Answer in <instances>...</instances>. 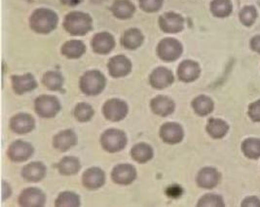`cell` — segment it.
Masks as SVG:
<instances>
[{
  "instance_id": "ffe728a7",
  "label": "cell",
  "mask_w": 260,
  "mask_h": 207,
  "mask_svg": "<svg viewBox=\"0 0 260 207\" xmlns=\"http://www.w3.org/2000/svg\"><path fill=\"white\" fill-rule=\"evenodd\" d=\"M150 107L154 114L160 117H168L174 113L176 105L170 97L165 95H158L151 100Z\"/></svg>"
},
{
  "instance_id": "74e56055",
  "label": "cell",
  "mask_w": 260,
  "mask_h": 207,
  "mask_svg": "<svg viewBox=\"0 0 260 207\" xmlns=\"http://www.w3.org/2000/svg\"><path fill=\"white\" fill-rule=\"evenodd\" d=\"M164 0H140V7L146 13L159 11L163 6Z\"/></svg>"
},
{
  "instance_id": "e0dca14e",
  "label": "cell",
  "mask_w": 260,
  "mask_h": 207,
  "mask_svg": "<svg viewBox=\"0 0 260 207\" xmlns=\"http://www.w3.org/2000/svg\"><path fill=\"white\" fill-rule=\"evenodd\" d=\"M83 185L89 190H98L106 183V173L99 167H91L83 173Z\"/></svg>"
},
{
  "instance_id": "e575fe53",
  "label": "cell",
  "mask_w": 260,
  "mask_h": 207,
  "mask_svg": "<svg viewBox=\"0 0 260 207\" xmlns=\"http://www.w3.org/2000/svg\"><path fill=\"white\" fill-rule=\"evenodd\" d=\"M55 205L57 207L80 206V197L73 192H63L59 194Z\"/></svg>"
},
{
  "instance_id": "ab89813d",
  "label": "cell",
  "mask_w": 260,
  "mask_h": 207,
  "mask_svg": "<svg viewBox=\"0 0 260 207\" xmlns=\"http://www.w3.org/2000/svg\"><path fill=\"white\" fill-rule=\"evenodd\" d=\"M242 205L247 207L260 206V200L259 199H257L256 197H254V196H250V197L246 198V199L243 201Z\"/></svg>"
},
{
  "instance_id": "7c38bea8",
  "label": "cell",
  "mask_w": 260,
  "mask_h": 207,
  "mask_svg": "<svg viewBox=\"0 0 260 207\" xmlns=\"http://www.w3.org/2000/svg\"><path fill=\"white\" fill-rule=\"evenodd\" d=\"M46 196L37 188H27L24 190L20 197L19 204L24 207H42L45 205Z\"/></svg>"
},
{
  "instance_id": "4fadbf2b",
  "label": "cell",
  "mask_w": 260,
  "mask_h": 207,
  "mask_svg": "<svg viewBox=\"0 0 260 207\" xmlns=\"http://www.w3.org/2000/svg\"><path fill=\"white\" fill-rule=\"evenodd\" d=\"M10 127L17 134H25L35 129L36 120L29 114L20 113L11 118Z\"/></svg>"
},
{
  "instance_id": "83f0119b",
  "label": "cell",
  "mask_w": 260,
  "mask_h": 207,
  "mask_svg": "<svg viewBox=\"0 0 260 207\" xmlns=\"http://www.w3.org/2000/svg\"><path fill=\"white\" fill-rule=\"evenodd\" d=\"M57 168L61 175L71 176L79 172L81 169V163L75 157H66L57 164Z\"/></svg>"
},
{
  "instance_id": "ba28073f",
  "label": "cell",
  "mask_w": 260,
  "mask_h": 207,
  "mask_svg": "<svg viewBox=\"0 0 260 207\" xmlns=\"http://www.w3.org/2000/svg\"><path fill=\"white\" fill-rule=\"evenodd\" d=\"M35 153L34 146L23 140L13 142L8 149V157L14 162H23L29 160Z\"/></svg>"
},
{
  "instance_id": "5bb4252c",
  "label": "cell",
  "mask_w": 260,
  "mask_h": 207,
  "mask_svg": "<svg viewBox=\"0 0 260 207\" xmlns=\"http://www.w3.org/2000/svg\"><path fill=\"white\" fill-rule=\"evenodd\" d=\"M160 137L168 144L180 143L184 137L183 128L177 123H167L160 128Z\"/></svg>"
},
{
  "instance_id": "cb8c5ba5",
  "label": "cell",
  "mask_w": 260,
  "mask_h": 207,
  "mask_svg": "<svg viewBox=\"0 0 260 207\" xmlns=\"http://www.w3.org/2000/svg\"><path fill=\"white\" fill-rule=\"evenodd\" d=\"M110 10L116 18L120 20H127L134 16L136 7L130 0H115Z\"/></svg>"
},
{
  "instance_id": "8d00e7d4",
  "label": "cell",
  "mask_w": 260,
  "mask_h": 207,
  "mask_svg": "<svg viewBox=\"0 0 260 207\" xmlns=\"http://www.w3.org/2000/svg\"><path fill=\"white\" fill-rule=\"evenodd\" d=\"M198 206H214V207H223L224 202L221 196L217 195H213V194H208L206 196H203L200 198Z\"/></svg>"
},
{
  "instance_id": "277c9868",
  "label": "cell",
  "mask_w": 260,
  "mask_h": 207,
  "mask_svg": "<svg viewBox=\"0 0 260 207\" xmlns=\"http://www.w3.org/2000/svg\"><path fill=\"white\" fill-rule=\"evenodd\" d=\"M127 142L126 133L117 128L107 129L101 137L102 147L108 153H118L126 147Z\"/></svg>"
},
{
  "instance_id": "8fae6325",
  "label": "cell",
  "mask_w": 260,
  "mask_h": 207,
  "mask_svg": "<svg viewBox=\"0 0 260 207\" xmlns=\"http://www.w3.org/2000/svg\"><path fill=\"white\" fill-rule=\"evenodd\" d=\"M107 68L111 77L121 78L130 74L132 71V62L127 57L119 55L109 59L107 63Z\"/></svg>"
},
{
  "instance_id": "4dcf8cb0",
  "label": "cell",
  "mask_w": 260,
  "mask_h": 207,
  "mask_svg": "<svg viewBox=\"0 0 260 207\" xmlns=\"http://www.w3.org/2000/svg\"><path fill=\"white\" fill-rule=\"evenodd\" d=\"M233 10L230 0H213L211 3V12L216 18H226Z\"/></svg>"
},
{
  "instance_id": "b9f144b4",
  "label": "cell",
  "mask_w": 260,
  "mask_h": 207,
  "mask_svg": "<svg viewBox=\"0 0 260 207\" xmlns=\"http://www.w3.org/2000/svg\"><path fill=\"white\" fill-rule=\"evenodd\" d=\"M83 0H60V2L64 5H68V6H71V7H74V6H77L79 5Z\"/></svg>"
},
{
  "instance_id": "9c48e42d",
  "label": "cell",
  "mask_w": 260,
  "mask_h": 207,
  "mask_svg": "<svg viewBox=\"0 0 260 207\" xmlns=\"http://www.w3.org/2000/svg\"><path fill=\"white\" fill-rule=\"evenodd\" d=\"M159 25L166 33H178L184 27V19L175 12H167L159 18Z\"/></svg>"
},
{
  "instance_id": "6da1fadb",
  "label": "cell",
  "mask_w": 260,
  "mask_h": 207,
  "mask_svg": "<svg viewBox=\"0 0 260 207\" xmlns=\"http://www.w3.org/2000/svg\"><path fill=\"white\" fill-rule=\"evenodd\" d=\"M59 23L58 15L47 8H39L29 18L30 28L40 34H47L56 29Z\"/></svg>"
},
{
  "instance_id": "44dd1931",
  "label": "cell",
  "mask_w": 260,
  "mask_h": 207,
  "mask_svg": "<svg viewBox=\"0 0 260 207\" xmlns=\"http://www.w3.org/2000/svg\"><path fill=\"white\" fill-rule=\"evenodd\" d=\"M76 144V133L71 129L60 131L53 139V146L55 147V149L59 150V152H67L74 147Z\"/></svg>"
},
{
  "instance_id": "7402d4cb",
  "label": "cell",
  "mask_w": 260,
  "mask_h": 207,
  "mask_svg": "<svg viewBox=\"0 0 260 207\" xmlns=\"http://www.w3.org/2000/svg\"><path fill=\"white\" fill-rule=\"evenodd\" d=\"M12 86L14 92L17 94H24L25 92H31L37 87L34 75L27 73L22 76H12Z\"/></svg>"
},
{
  "instance_id": "f546056e",
  "label": "cell",
  "mask_w": 260,
  "mask_h": 207,
  "mask_svg": "<svg viewBox=\"0 0 260 207\" xmlns=\"http://www.w3.org/2000/svg\"><path fill=\"white\" fill-rule=\"evenodd\" d=\"M229 127L223 120L220 119H210L207 125V131L209 135L213 139H220L224 137L228 132Z\"/></svg>"
},
{
  "instance_id": "52a82bcc",
  "label": "cell",
  "mask_w": 260,
  "mask_h": 207,
  "mask_svg": "<svg viewBox=\"0 0 260 207\" xmlns=\"http://www.w3.org/2000/svg\"><path fill=\"white\" fill-rule=\"evenodd\" d=\"M103 112L106 119L110 122H120L126 118L129 112L128 104L124 100L113 98L107 100L103 107Z\"/></svg>"
},
{
  "instance_id": "30bf717a",
  "label": "cell",
  "mask_w": 260,
  "mask_h": 207,
  "mask_svg": "<svg viewBox=\"0 0 260 207\" xmlns=\"http://www.w3.org/2000/svg\"><path fill=\"white\" fill-rule=\"evenodd\" d=\"M111 178L116 184L124 186L132 184L137 178V169L129 163H121L113 168Z\"/></svg>"
},
{
  "instance_id": "f35d334b",
  "label": "cell",
  "mask_w": 260,
  "mask_h": 207,
  "mask_svg": "<svg viewBox=\"0 0 260 207\" xmlns=\"http://www.w3.org/2000/svg\"><path fill=\"white\" fill-rule=\"evenodd\" d=\"M248 115L253 122H260V100L249 105Z\"/></svg>"
},
{
  "instance_id": "9a60e30c",
  "label": "cell",
  "mask_w": 260,
  "mask_h": 207,
  "mask_svg": "<svg viewBox=\"0 0 260 207\" xmlns=\"http://www.w3.org/2000/svg\"><path fill=\"white\" fill-rule=\"evenodd\" d=\"M175 81L174 74L170 69L158 67L150 74L149 83L156 90H163L170 87Z\"/></svg>"
},
{
  "instance_id": "603a6c76",
  "label": "cell",
  "mask_w": 260,
  "mask_h": 207,
  "mask_svg": "<svg viewBox=\"0 0 260 207\" xmlns=\"http://www.w3.org/2000/svg\"><path fill=\"white\" fill-rule=\"evenodd\" d=\"M220 174L213 167H205L197 176V184L204 189H213L219 183Z\"/></svg>"
},
{
  "instance_id": "8992f818",
  "label": "cell",
  "mask_w": 260,
  "mask_h": 207,
  "mask_svg": "<svg viewBox=\"0 0 260 207\" xmlns=\"http://www.w3.org/2000/svg\"><path fill=\"white\" fill-rule=\"evenodd\" d=\"M35 108L36 114L39 117L50 119L58 115L60 110V104L56 96L45 94L36 98Z\"/></svg>"
},
{
  "instance_id": "d4e9b609",
  "label": "cell",
  "mask_w": 260,
  "mask_h": 207,
  "mask_svg": "<svg viewBox=\"0 0 260 207\" xmlns=\"http://www.w3.org/2000/svg\"><path fill=\"white\" fill-rule=\"evenodd\" d=\"M132 159L139 163H145L151 161L154 156V151L147 143H139L131 150Z\"/></svg>"
},
{
  "instance_id": "484cf974",
  "label": "cell",
  "mask_w": 260,
  "mask_h": 207,
  "mask_svg": "<svg viewBox=\"0 0 260 207\" xmlns=\"http://www.w3.org/2000/svg\"><path fill=\"white\" fill-rule=\"evenodd\" d=\"M144 36L138 28H130L122 37V45L128 50H136L142 46Z\"/></svg>"
},
{
  "instance_id": "4316f807",
  "label": "cell",
  "mask_w": 260,
  "mask_h": 207,
  "mask_svg": "<svg viewBox=\"0 0 260 207\" xmlns=\"http://www.w3.org/2000/svg\"><path fill=\"white\" fill-rule=\"evenodd\" d=\"M60 52L68 58H79L85 54L86 46L80 40H71L62 45Z\"/></svg>"
},
{
  "instance_id": "ac0fdd59",
  "label": "cell",
  "mask_w": 260,
  "mask_h": 207,
  "mask_svg": "<svg viewBox=\"0 0 260 207\" xmlns=\"http://www.w3.org/2000/svg\"><path fill=\"white\" fill-rule=\"evenodd\" d=\"M200 73L201 68L199 64L193 60H184L178 66V78L184 83H191L197 80L200 76Z\"/></svg>"
},
{
  "instance_id": "1f68e13d",
  "label": "cell",
  "mask_w": 260,
  "mask_h": 207,
  "mask_svg": "<svg viewBox=\"0 0 260 207\" xmlns=\"http://www.w3.org/2000/svg\"><path fill=\"white\" fill-rule=\"evenodd\" d=\"M43 84L50 91H59L63 85V78L57 71H48L43 76Z\"/></svg>"
},
{
  "instance_id": "2e32d148",
  "label": "cell",
  "mask_w": 260,
  "mask_h": 207,
  "mask_svg": "<svg viewBox=\"0 0 260 207\" xmlns=\"http://www.w3.org/2000/svg\"><path fill=\"white\" fill-rule=\"evenodd\" d=\"M92 49L95 54L107 55L115 47L114 37L108 32L96 33L92 39Z\"/></svg>"
},
{
  "instance_id": "7bdbcfd3",
  "label": "cell",
  "mask_w": 260,
  "mask_h": 207,
  "mask_svg": "<svg viewBox=\"0 0 260 207\" xmlns=\"http://www.w3.org/2000/svg\"><path fill=\"white\" fill-rule=\"evenodd\" d=\"M10 195H11V189H10L9 185L3 182V200H5L6 197H9Z\"/></svg>"
},
{
  "instance_id": "d6986e66",
  "label": "cell",
  "mask_w": 260,
  "mask_h": 207,
  "mask_svg": "<svg viewBox=\"0 0 260 207\" xmlns=\"http://www.w3.org/2000/svg\"><path fill=\"white\" fill-rule=\"evenodd\" d=\"M47 168L42 162L35 161L26 164L22 169V176L27 182H40L46 176Z\"/></svg>"
},
{
  "instance_id": "3957f363",
  "label": "cell",
  "mask_w": 260,
  "mask_h": 207,
  "mask_svg": "<svg viewBox=\"0 0 260 207\" xmlns=\"http://www.w3.org/2000/svg\"><path fill=\"white\" fill-rule=\"evenodd\" d=\"M107 85L105 75L99 70L87 71L80 79V89L87 95H98Z\"/></svg>"
},
{
  "instance_id": "5b68a950",
  "label": "cell",
  "mask_w": 260,
  "mask_h": 207,
  "mask_svg": "<svg viewBox=\"0 0 260 207\" xmlns=\"http://www.w3.org/2000/svg\"><path fill=\"white\" fill-rule=\"evenodd\" d=\"M183 52L182 44L175 38H165L157 47L158 57L166 62L175 61L181 57Z\"/></svg>"
},
{
  "instance_id": "836d02e7",
  "label": "cell",
  "mask_w": 260,
  "mask_h": 207,
  "mask_svg": "<svg viewBox=\"0 0 260 207\" xmlns=\"http://www.w3.org/2000/svg\"><path fill=\"white\" fill-rule=\"evenodd\" d=\"M73 115L76 121L80 123H86L92 120V118L95 115V111L90 104L80 102L76 105Z\"/></svg>"
},
{
  "instance_id": "d590c367",
  "label": "cell",
  "mask_w": 260,
  "mask_h": 207,
  "mask_svg": "<svg viewBox=\"0 0 260 207\" xmlns=\"http://www.w3.org/2000/svg\"><path fill=\"white\" fill-rule=\"evenodd\" d=\"M239 17H240L241 23L244 25L250 26L254 23L257 18V11L253 6H246L241 10Z\"/></svg>"
},
{
  "instance_id": "60d3db41",
  "label": "cell",
  "mask_w": 260,
  "mask_h": 207,
  "mask_svg": "<svg viewBox=\"0 0 260 207\" xmlns=\"http://www.w3.org/2000/svg\"><path fill=\"white\" fill-rule=\"evenodd\" d=\"M250 48L251 50H253L255 53L260 55V35L254 36L251 40H250Z\"/></svg>"
},
{
  "instance_id": "d6a6232c",
  "label": "cell",
  "mask_w": 260,
  "mask_h": 207,
  "mask_svg": "<svg viewBox=\"0 0 260 207\" xmlns=\"http://www.w3.org/2000/svg\"><path fill=\"white\" fill-rule=\"evenodd\" d=\"M242 151L244 155L252 160L260 158V140L255 138H249L243 142Z\"/></svg>"
},
{
  "instance_id": "f1b7e54d",
  "label": "cell",
  "mask_w": 260,
  "mask_h": 207,
  "mask_svg": "<svg viewBox=\"0 0 260 207\" xmlns=\"http://www.w3.org/2000/svg\"><path fill=\"white\" fill-rule=\"evenodd\" d=\"M192 107L197 115H209L213 111V101L207 95H199L192 101Z\"/></svg>"
},
{
  "instance_id": "7a4b0ae2",
  "label": "cell",
  "mask_w": 260,
  "mask_h": 207,
  "mask_svg": "<svg viewBox=\"0 0 260 207\" xmlns=\"http://www.w3.org/2000/svg\"><path fill=\"white\" fill-rule=\"evenodd\" d=\"M64 29L73 36L87 34L93 28V20L90 15L83 12L69 13L63 21Z\"/></svg>"
}]
</instances>
